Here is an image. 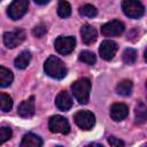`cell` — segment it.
I'll return each instance as SVG.
<instances>
[{
	"label": "cell",
	"instance_id": "obj_12",
	"mask_svg": "<svg viewBox=\"0 0 147 147\" xmlns=\"http://www.w3.org/2000/svg\"><path fill=\"white\" fill-rule=\"evenodd\" d=\"M129 115V107L125 103H114L110 108V116L114 121H123Z\"/></svg>",
	"mask_w": 147,
	"mask_h": 147
},
{
	"label": "cell",
	"instance_id": "obj_13",
	"mask_svg": "<svg viewBox=\"0 0 147 147\" xmlns=\"http://www.w3.org/2000/svg\"><path fill=\"white\" fill-rule=\"evenodd\" d=\"M80 36H82V40L85 45H91L96 40L98 33H96V30L92 25L84 24L80 29Z\"/></svg>",
	"mask_w": 147,
	"mask_h": 147
},
{
	"label": "cell",
	"instance_id": "obj_22",
	"mask_svg": "<svg viewBox=\"0 0 147 147\" xmlns=\"http://www.w3.org/2000/svg\"><path fill=\"white\" fill-rule=\"evenodd\" d=\"M79 14L82 15V16H85V17H94V16H96V14H98V10H96V8L94 7V6H92V5H84V6H82L80 8H79Z\"/></svg>",
	"mask_w": 147,
	"mask_h": 147
},
{
	"label": "cell",
	"instance_id": "obj_26",
	"mask_svg": "<svg viewBox=\"0 0 147 147\" xmlns=\"http://www.w3.org/2000/svg\"><path fill=\"white\" fill-rule=\"evenodd\" d=\"M46 32H47V28H46L45 24H39V25L34 26L33 30H32V33H33V36H34L36 38H41V37H44V36L46 34Z\"/></svg>",
	"mask_w": 147,
	"mask_h": 147
},
{
	"label": "cell",
	"instance_id": "obj_10",
	"mask_svg": "<svg viewBox=\"0 0 147 147\" xmlns=\"http://www.w3.org/2000/svg\"><path fill=\"white\" fill-rule=\"evenodd\" d=\"M117 49H118V46H117V44L115 41H113V40H103L101 42V45H100L99 53H100V56L103 60L110 61L115 56Z\"/></svg>",
	"mask_w": 147,
	"mask_h": 147
},
{
	"label": "cell",
	"instance_id": "obj_29",
	"mask_svg": "<svg viewBox=\"0 0 147 147\" xmlns=\"http://www.w3.org/2000/svg\"><path fill=\"white\" fill-rule=\"evenodd\" d=\"M0 1H1V0H0Z\"/></svg>",
	"mask_w": 147,
	"mask_h": 147
},
{
	"label": "cell",
	"instance_id": "obj_2",
	"mask_svg": "<svg viewBox=\"0 0 147 147\" xmlns=\"http://www.w3.org/2000/svg\"><path fill=\"white\" fill-rule=\"evenodd\" d=\"M71 90H72L74 96L79 103L86 105L88 102L90 92H91V82L88 78H80L76 80L71 85Z\"/></svg>",
	"mask_w": 147,
	"mask_h": 147
},
{
	"label": "cell",
	"instance_id": "obj_20",
	"mask_svg": "<svg viewBox=\"0 0 147 147\" xmlns=\"http://www.w3.org/2000/svg\"><path fill=\"white\" fill-rule=\"evenodd\" d=\"M11 107H13V99L8 94L0 92V110L9 111Z\"/></svg>",
	"mask_w": 147,
	"mask_h": 147
},
{
	"label": "cell",
	"instance_id": "obj_8",
	"mask_svg": "<svg viewBox=\"0 0 147 147\" xmlns=\"http://www.w3.org/2000/svg\"><path fill=\"white\" fill-rule=\"evenodd\" d=\"M48 127L54 133L67 134L70 131L69 122L67 121V118H64L63 116H60V115H55V116H52L49 118V121H48Z\"/></svg>",
	"mask_w": 147,
	"mask_h": 147
},
{
	"label": "cell",
	"instance_id": "obj_5",
	"mask_svg": "<svg viewBox=\"0 0 147 147\" xmlns=\"http://www.w3.org/2000/svg\"><path fill=\"white\" fill-rule=\"evenodd\" d=\"M75 46H76V39L71 36H68V37L60 36L55 39V42H54V47L56 52L62 55L70 54L75 49Z\"/></svg>",
	"mask_w": 147,
	"mask_h": 147
},
{
	"label": "cell",
	"instance_id": "obj_23",
	"mask_svg": "<svg viewBox=\"0 0 147 147\" xmlns=\"http://www.w3.org/2000/svg\"><path fill=\"white\" fill-rule=\"evenodd\" d=\"M79 61L86 63V64H94L95 61H96V57L94 55V53L90 52V51H83L80 54H79Z\"/></svg>",
	"mask_w": 147,
	"mask_h": 147
},
{
	"label": "cell",
	"instance_id": "obj_15",
	"mask_svg": "<svg viewBox=\"0 0 147 147\" xmlns=\"http://www.w3.org/2000/svg\"><path fill=\"white\" fill-rule=\"evenodd\" d=\"M22 147H40L42 146V140L39 136L34 133H26L24 134L22 141H21Z\"/></svg>",
	"mask_w": 147,
	"mask_h": 147
},
{
	"label": "cell",
	"instance_id": "obj_1",
	"mask_svg": "<svg viewBox=\"0 0 147 147\" xmlns=\"http://www.w3.org/2000/svg\"><path fill=\"white\" fill-rule=\"evenodd\" d=\"M44 69H45V72L49 77L55 78V79L64 78L67 76V71H68L65 65H64V63L59 57H56L55 55H51L46 60Z\"/></svg>",
	"mask_w": 147,
	"mask_h": 147
},
{
	"label": "cell",
	"instance_id": "obj_18",
	"mask_svg": "<svg viewBox=\"0 0 147 147\" xmlns=\"http://www.w3.org/2000/svg\"><path fill=\"white\" fill-rule=\"evenodd\" d=\"M132 87H133L132 82L129 80V79H124V80L119 82L118 85L116 86V92H117L119 95L127 96V95L131 94V92H132Z\"/></svg>",
	"mask_w": 147,
	"mask_h": 147
},
{
	"label": "cell",
	"instance_id": "obj_24",
	"mask_svg": "<svg viewBox=\"0 0 147 147\" xmlns=\"http://www.w3.org/2000/svg\"><path fill=\"white\" fill-rule=\"evenodd\" d=\"M136 119L138 123H144L146 121V106L144 102H139L136 107Z\"/></svg>",
	"mask_w": 147,
	"mask_h": 147
},
{
	"label": "cell",
	"instance_id": "obj_6",
	"mask_svg": "<svg viewBox=\"0 0 147 147\" xmlns=\"http://www.w3.org/2000/svg\"><path fill=\"white\" fill-rule=\"evenodd\" d=\"M28 7H29V0H14L7 9V14L8 16L16 21L20 20L22 16H24V14L28 11Z\"/></svg>",
	"mask_w": 147,
	"mask_h": 147
},
{
	"label": "cell",
	"instance_id": "obj_11",
	"mask_svg": "<svg viewBox=\"0 0 147 147\" xmlns=\"http://www.w3.org/2000/svg\"><path fill=\"white\" fill-rule=\"evenodd\" d=\"M17 113L21 117H24V118L33 116V114H34V98L30 96L28 100L21 102V105L17 108Z\"/></svg>",
	"mask_w": 147,
	"mask_h": 147
},
{
	"label": "cell",
	"instance_id": "obj_16",
	"mask_svg": "<svg viewBox=\"0 0 147 147\" xmlns=\"http://www.w3.org/2000/svg\"><path fill=\"white\" fill-rule=\"evenodd\" d=\"M31 61V53L29 51H23L18 54V56L15 59L14 64L17 69H25Z\"/></svg>",
	"mask_w": 147,
	"mask_h": 147
},
{
	"label": "cell",
	"instance_id": "obj_27",
	"mask_svg": "<svg viewBox=\"0 0 147 147\" xmlns=\"http://www.w3.org/2000/svg\"><path fill=\"white\" fill-rule=\"evenodd\" d=\"M108 142L110 146H124V142L115 137H109L108 138Z\"/></svg>",
	"mask_w": 147,
	"mask_h": 147
},
{
	"label": "cell",
	"instance_id": "obj_14",
	"mask_svg": "<svg viewBox=\"0 0 147 147\" xmlns=\"http://www.w3.org/2000/svg\"><path fill=\"white\" fill-rule=\"evenodd\" d=\"M55 105L60 110L65 111V110H69L72 107V99H71V96L69 95L68 92L62 91L57 94V96L55 99Z\"/></svg>",
	"mask_w": 147,
	"mask_h": 147
},
{
	"label": "cell",
	"instance_id": "obj_9",
	"mask_svg": "<svg viewBox=\"0 0 147 147\" xmlns=\"http://www.w3.org/2000/svg\"><path fill=\"white\" fill-rule=\"evenodd\" d=\"M124 32V24L119 20H113L101 26V33L105 37H116Z\"/></svg>",
	"mask_w": 147,
	"mask_h": 147
},
{
	"label": "cell",
	"instance_id": "obj_3",
	"mask_svg": "<svg viewBox=\"0 0 147 147\" xmlns=\"http://www.w3.org/2000/svg\"><path fill=\"white\" fill-rule=\"evenodd\" d=\"M122 9L131 18H139L145 13V7L139 0H124L122 2Z\"/></svg>",
	"mask_w": 147,
	"mask_h": 147
},
{
	"label": "cell",
	"instance_id": "obj_17",
	"mask_svg": "<svg viewBox=\"0 0 147 147\" xmlns=\"http://www.w3.org/2000/svg\"><path fill=\"white\" fill-rule=\"evenodd\" d=\"M13 79H14L13 72L9 69L0 65V86L1 87L9 86L13 83Z\"/></svg>",
	"mask_w": 147,
	"mask_h": 147
},
{
	"label": "cell",
	"instance_id": "obj_25",
	"mask_svg": "<svg viewBox=\"0 0 147 147\" xmlns=\"http://www.w3.org/2000/svg\"><path fill=\"white\" fill-rule=\"evenodd\" d=\"M13 136V132H11V129L10 127H7V126H3V127H0V145L6 142L7 140H9Z\"/></svg>",
	"mask_w": 147,
	"mask_h": 147
},
{
	"label": "cell",
	"instance_id": "obj_28",
	"mask_svg": "<svg viewBox=\"0 0 147 147\" xmlns=\"http://www.w3.org/2000/svg\"><path fill=\"white\" fill-rule=\"evenodd\" d=\"M48 1L49 0H34V2L38 3V5H46Z\"/></svg>",
	"mask_w": 147,
	"mask_h": 147
},
{
	"label": "cell",
	"instance_id": "obj_4",
	"mask_svg": "<svg viewBox=\"0 0 147 147\" xmlns=\"http://www.w3.org/2000/svg\"><path fill=\"white\" fill-rule=\"evenodd\" d=\"M74 119L77 126H79L82 130H85V131L91 130L95 124V116L93 113L88 110H80L76 113L74 116Z\"/></svg>",
	"mask_w": 147,
	"mask_h": 147
},
{
	"label": "cell",
	"instance_id": "obj_7",
	"mask_svg": "<svg viewBox=\"0 0 147 147\" xmlns=\"http://www.w3.org/2000/svg\"><path fill=\"white\" fill-rule=\"evenodd\" d=\"M25 39V31L22 29H16L14 31L3 33V44L8 48H15L21 45Z\"/></svg>",
	"mask_w": 147,
	"mask_h": 147
},
{
	"label": "cell",
	"instance_id": "obj_21",
	"mask_svg": "<svg viewBox=\"0 0 147 147\" xmlns=\"http://www.w3.org/2000/svg\"><path fill=\"white\" fill-rule=\"evenodd\" d=\"M123 61L126 64H133L137 61V51L133 48H126L122 54Z\"/></svg>",
	"mask_w": 147,
	"mask_h": 147
},
{
	"label": "cell",
	"instance_id": "obj_19",
	"mask_svg": "<svg viewBox=\"0 0 147 147\" xmlns=\"http://www.w3.org/2000/svg\"><path fill=\"white\" fill-rule=\"evenodd\" d=\"M57 14L62 18H67L71 14V6L67 0H59L57 5Z\"/></svg>",
	"mask_w": 147,
	"mask_h": 147
}]
</instances>
